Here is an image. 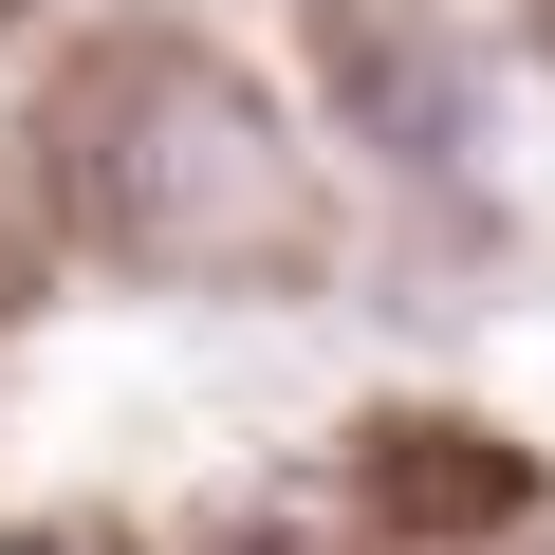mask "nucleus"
Instances as JSON below:
<instances>
[]
</instances>
